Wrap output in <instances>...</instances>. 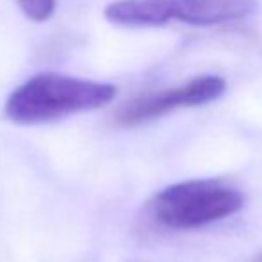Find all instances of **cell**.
Instances as JSON below:
<instances>
[{
    "label": "cell",
    "mask_w": 262,
    "mask_h": 262,
    "mask_svg": "<svg viewBox=\"0 0 262 262\" xmlns=\"http://www.w3.org/2000/svg\"><path fill=\"white\" fill-rule=\"evenodd\" d=\"M227 90L225 79L217 75H204L186 84L162 91L139 95L128 100L116 113V121L121 127H136L164 116L179 107H198L214 102Z\"/></svg>",
    "instance_id": "obj_3"
},
{
    "label": "cell",
    "mask_w": 262,
    "mask_h": 262,
    "mask_svg": "<svg viewBox=\"0 0 262 262\" xmlns=\"http://www.w3.org/2000/svg\"><path fill=\"white\" fill-rule=\"evenodd\" d=\"M243 205L245 196L235 187L220 180L200 179L164 187L152 198L150 210L162 227L193 230L239 212Z\"/></svg>",
    "instance_id": "obj_2"
},
{
    "label": "cell",
    "mask_w": 262,
    "mask_h": 262,
    "mask_svg": "<svg viewBox=\"0 0 262 262\" xmlns=\"http://www.w3.org/2000/svg\"><path fill=\"white\" fill-rule=\"evenodd\" d=\"M250 262H262V253H259L257 257H253V259L250 260Z\"/></svg>",
    "instance_id": "obj_6"
},
{
    "label": "cell",
    "mask_w": 262,
    "mask_h": 262,
    "mask_svg": "<svg viewBox=\"0 0 262 262\" xmlns=\"http://www.w3.org/2000/svg\"><path fill=\"white\" fill-rule=\"evenodd\" d=\"M166 20L209 27L239 21L255 13V0H164Z\"/></svg>",
    "instance_id": "obj_4"
},
{
    "label": "cell",
    "mask_w": 262,
    "mask_h": 262,
    "mask_svg": "<svg viewBox=\"0 0 262 262\" xmlns=\"http://www.w3.org/2000/svg\"><path fill=\"white\" fill-rule=\"evenodd\" d=\"M116 93V88L107 82L59 73H39L11 93L4 111L14 123H47L72 114L100 109L113 102Z\"/></svg>",
    "instance_id": "obj_1"
},
{
    "label": "cell",
    "mask_w": 262,
    "mask_h": 262,
    "mask_svg": "<svg viewBox=\"0 0 262 262\" xmlns=\"http://www.w3.org/2000/svg\"><path fill=\"white\" fill-rule=\"evenodd\" d=\"M18 6L27 18L34 21H45L54 14L55 0H18Z\"/></svg>",
    "instance_id": "obj_5"
}]
</instances>
